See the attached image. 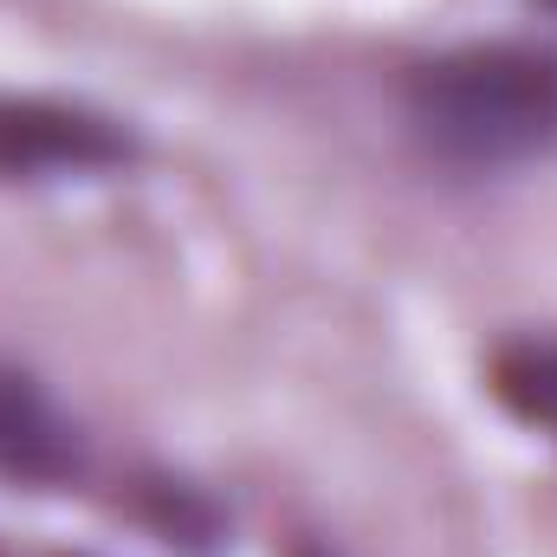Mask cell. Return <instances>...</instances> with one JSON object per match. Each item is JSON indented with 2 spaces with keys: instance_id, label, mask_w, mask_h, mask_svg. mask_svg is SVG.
I'll list each match as a JSON object with an SVG mask.
<instances>
[{
  "instance_id": "5",
  "label": "cell",
  "mask_w": 557,
  "mask_h": 557,
  "mask_svg": "<svg viewBox=\"0 0 557 557\" xmlns=\"http://www.w3.org/2000/svg\"><path fill=\"white\" fill-rule=\"evenodd\" d=\"M292 557H331V552H292Z\"/></svg>"
},
{
  "instance_id": "1",
  "label": "cell",
  "mask_w": 557,
  "mask_h": 557,
  "mask_svg": "<svg viewBox=\"0 0 557 557\" xmlns=\"http://www.w3.org/2000/svg\"><path fill=\"white\" fill-rule=\"evenodd\" d=\"M409 124L454 169H519L557 149V52L460 46L409 72Z\"/></svg>"
},
{
  "instance_id": "2",
  "label": "cell",
  "mask_w": 557,
  "mask_h": 557,
  "mask_svg": "<svg viewBox=\"0 0 557 557\" xmlns=\"http://www.w3.org/2000/svg\"><path fill=\"white\" fill-rule=\"evenodd\" d=\"M131 156V137L59 98H0V175L7 182H46V175H91L117 169Z\"/></svg>"
},
{
  "instance_id": "4",
  "label": "cell",
  "mask_w": 557,
  "mask_h": 557,
  "mask_svg": "<svg viewBox=\"0 0 557 557\" xmlns=\"http://www.w3.org/2000/svg\"><path fill=\"white\" fill-rule=\"evenodd\" d=\"M493 389L519 421H532L545 441H557V337L545 344H512L493 363Z\"/></svg>"
},
{
  "instance_id": "3",
  "label": "cell",
  "mask_w": 557,
  "mask_h": 557,
  "mask_svg": "<svg viewBox=\"0 0 557 557\" xmlns=\"http://www.w3.org/2000/svg\"><path fill=\"white\" fill-rule=\"evenodd\" d=\"M78 473V428L13 363H0V480L65 486Z\"/></svg>"
}]
</instances>
